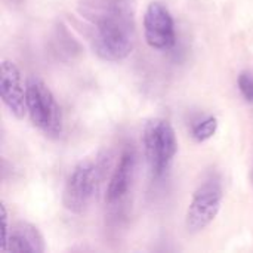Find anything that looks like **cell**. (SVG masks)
<instances>
[{"instance_id": "1", "label": "cell", "mask_w": 253, "mask_h": 253, "mask_svg": "<svg viewBox=\"0 0 253 253\" xmlns=\"http://www.w3.org/2000/svg\"><path fill=\"white\" fill-rule=\"evenodd\" d=\"M135 21L129 0H104L93 15V50L110 62L127 58L135 47Z\"/></svg>"}, {"instance_id": "2", "label": "cell", "mask_w": 253, "mask_h": 253, "mask_svg": "<svg viewBox=\"0 0 253 253\" xmlns=\"http://www.w3.org/2000/svg\"><path fill=\"white\" fill-rule=\"evenodd\" d=\"M144 154L154 178H162L172 166L178 153V139L173 126L165 119H151L142 132Z\"/></svg>"}, {"instance_id": "3", "label": "cell", "mask_w": 253, "mask_h": 253, "mask_svg": "<svg viewBox=\"0 0 253 253\" xmlns=\"http://www.w3.org/2000/svg\"><path fill=\"white\" fill-rule=\"evenodd\" d=\"M27 84V113L31 123L49 138H59L62 133L61 108L43 80L31 76Z\"/></svg>"}, {"instance_id": "4", "label": "cell", "mask_w": 253, "mask_h": 253, "mask_svg": "<svg viewBox=\"0 0 253 253\" xmlns=\"http://www.w3.org/2000/svg\"><path fill=\"white\" fill-rule=\"evenodd\" d=\"M102 170L104 166L92 160L80 162L71 170L62 193V205L67 211L79 215L87 209L99 188Z\"/></svg>"}, {"instance_id": "5", "label": "cell", "mask_w": 253, "mask_h": 253, "mask_svg": "<svg viewBox=\"0 0 253 253\" xmlns=\"http://www.w3.org/2000/svg\"><path fill=\"white\" fill-rule=\"evenodd\" d=\"M224 190L219 179L205 181L193 194L185 215V227L190 234H197L208 228L221 211Z\"/></svg>"}, {"instance_id": "6", "label": "cell", "mask_w": 253, "mask_h": 253, "mask_svg": "<svg viewBox=\"0 0 253 253\" xmlns=\"http://www.w3.org/2000/svg\"><path fill=\"white\" fill-rule=\"evenodd\" d=\"M144 34L147 43L157 50H168L176 42L175 22L170 12L159 1L148 4L144 15Z\"/></svg>"}, {"instance_id": "7", "label": "cell", "mask_w": 253, "mask_h": 253, "mask_svg": "<svg viewBox=\"0 0 253 253\" xmlns=\"http://www.w3.org/2000/svg\"><path fill=\"white\" fill-rule=\"evenodd\" d=\"M0 95L3 104L16 119L27 114V84H24L16 64L9 59L1 61Z\"/></svg>"}, {"instance_id": "8", "label": "cell", "mask_w": 253, "mask_h": 253, "mask_svg": "<svg viewBox=\"0 0 253 253\" xmlns=\"http://www.w3.org/2000/svg\"><path fill=\"white\" fill-rule=\"evenodd\" d=\"M135 168H136V154L132 148H126L123 154L120 156V160L107 187L105 202L108 205H114L120 202L127 194L132 179H133Z\"/></svg>"}, {"instance_id": "9", "label": "cell", "mask_w": 253, "mask_h": 253, "mask_svg": "<svg viewBox=\"0 0 253 253\" xmlns=\"http://www.w3.org/2000/svg\"><path fill=\"white\" fill-rule=\"evenodd\" d=\"M4 252L43 253L46 251L42 233L31 224L19 221L9 230L7 237L3 240Z\"/></svg>"}, {"instance_id": "10", "label": "cell", "mask_w": 253, "mask_h": 253, "mask_svg": "<svg viewBox=\"0 0 253 253\" xmlns=\"http://www.w3.org/2000/svg\"><path fill=\"white\" fill-rule=\"evenodd\" d=\"M216 129H218V120L215 117L209 116V117L197 122L193 126V138L197 142H205L215 135Z\"/></svg>"}, {"instance_id": "11", "label": "cell", "mask_w": 253, "mask_h": 253, "mask_svg": "<svg viewBox=\"0 0 253 253\" xmlns=\"http://www.w3.org/2000/svg\"><path fill=\"white\" fill-rule=\"evenodd\" d=\"M239 89H240L243 98L248 102L253 104V74L248 73V71H243L239 76Z\"/></svg>"}]
</instances>
